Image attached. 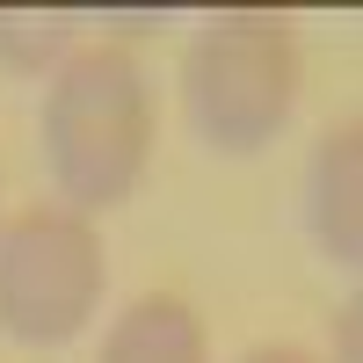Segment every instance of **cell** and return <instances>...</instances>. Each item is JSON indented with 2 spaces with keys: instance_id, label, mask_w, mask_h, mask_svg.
Instances as JSON below:
<instances>
[{
  "instance_id": "8",
  "label": "cell",
  "mask_w": 363,
  "mask_h": 363,
  "mask_svg": "<svg viewBox=\"0 0 363 363\" xmlns=\"http://www.w3.org/2000/svg\"><path fill=\"white\" fill-rule=\"evenodd\" d=\"M356 320H363V313L342 306V363H356Z\"/></svg>"
},
{
  "instance_id": "5",
  "label": "cell",
  "mask_w": 363,
  "mask_h": 363,
  "mask_svg": "<svg viewBox=\"0 0 363 363\" xmlns=\"http://www.w3.org/2000/svg\"><path fill=\"white\" fill-rule=\"evenodd\" d=\"M102 363H203V320L189 298L174 291H153L109 327L102 342Z\"/></svg>"
},
{
  "instance_id": "3",
  "label": "cell",
  "mask_w": 363,
  "mask_h": 363,
  "mask_svg": "<svg viewBox=\"0 0 363 363\" xmlns=\"http://www.w3.org/2000/svg\"><path fill=\"white\" fill-rule=\"evenodd\" d=\"M102 306V240L80 211H22L0 233V335L29 349L73 342Z\"/></svg>"
},
{
  "instance_id": "1",
  "label": "cell",
  "mask_w": 363,
  "mask_h": 363,
  "mask_svg": "<svg viewBox=\"0 0 363 363\" xmlns=\"http://www.w3.org/2000/svg\"><path fill=\"white\" fill-rule=\"evenodd\" d=\"M145 153H153V95L138 58L124 44L73 51L44 87V160L58 196L80 218L124 203L145 174Z\"/></svg>"
},
{
  "instance_id": "4",
  "label": "cell",
  "mask_w": 363,
  "mask_h": 363,
  "mask_svg": "<svg viewBox=\"0 0 363 363\" xmlns=\"http://www.w3.org/2000/svg\"><path fill=\"white\" fill-rule=\"evenodd\" d=\"M356 124L342 131H327L320 138V153H313V174H306V218H313V240H320V255L327 262H342L356 269L363 255V153H356Z\"/></svg>"
},
{
  "instance_id": "7",
  "label": "cell",
  "mask_w": 363,
  "mask_h": 363,
  "mask_svg": "<svg viewBox=\"0 0 363 363\" xmlns=\"http://www.w3.org/2000/svg\"><path fill=\"white\" fill-rule=\"evenodd\" d=\"M240 363H313L306 349H255V356H240Z\"/></svg>"
},
{
  "instance_id": "6",
  "label": "cell",
  "mask_w": 363,
  "mask_h": 363,
  "mask_svg": "<svg viewBox=\"0 0 363 363\" xmlns=\"http://www.w3.org/2000/svg\"><path fill=\"white\" fill-rule=\"evenodd\" d=\"M58 44H66V15H0V58L15 73H37Z\"/></svg>"
},
{
  "instance_id": "2",
  "label": "cell",
  "mask_w": 363,
  "mask_h": 363,
  "mask_svg": "<svg viewBox=\"0 0 363 363\" xmlns=\"http://www.w3.org/2000/svg\"><path fill=\"white\" fill-rule=\"evenodd\" d=\"M182 95L189 124L218 153H262L291 124L298 102V37L269 8H225L196 29L182 58Z\"/></svg>"
}]
</instances>
